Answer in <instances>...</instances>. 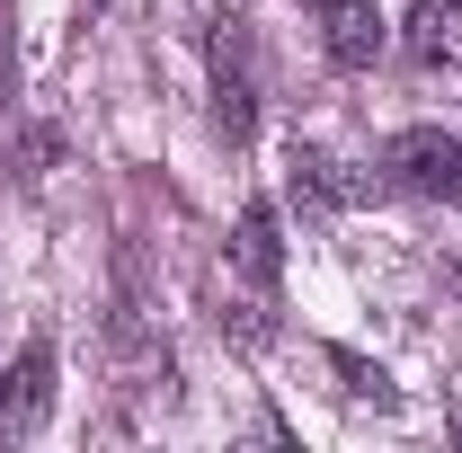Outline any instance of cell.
I'll list each match as a JSON object with an SVG mask.
<instances>
[{"instance_id": "1", "label": "cell", "mask_w": 462, "mask_h": 453, "mask_svg": "<svg viewBox=\"0 0 462 453\" xmlns=\"http://www.w3.org/2000/svg\"><path fill=\"white\" fill-rule=\"evenodd\" d=\"M383 178L409 187V196L454 205L462 196V134H445V125H401V134L383 143Z\"/></svg>"}, {"instance_id": "2", "label": "cell", "mask_w": 462, "mask_h": 453, "mask_svg": "<svg viewBox=\"0 0 462 453\" xmlns=\"http://www.w3.org/2000/svg\"><path fill=\"white\" fill-rule=\"evenodd\" d=\"M45 409H54V347L27 338V347H18V365L0 374V445L36 436V427H45Z\"/></svg>"}, {"instance_id": "3", "label": "cell", "mask_w": 462, "mask_h": 453, "mask_svg": "<svg viewBox=\"0 0 462 453\" xmlns=\"http://www.w3.org/2000/svg\"><path fill=\"white\" fill-rule=\"evenodd\" d=\"M401 54L418 71H462V0H418L401 27Z\"/></svg>"}, {"instance_id": "4", "label": "cell", "mask_w": 462, "mask_h": 453, "mask_svg": "<svg viewBox=\"0 0 462 453\" xmlns=\"http://www.w3.org/2000/svg\"><path fill=\"white\" fill-rule=\"evenodd\" d=\"M320 45H329L338 71H365L383 54V9L374 0H320Z\"/></svg>"}, {"instance_id": "5", "label": "cell", "mask_w": 462, "mask_h": 453, "mask_svg": "<svg viewBox=\"0 0 462 453\" xmlns=\"http://www.w3.org/2000/svg\"><path fill=\"white\" fill-rule=\"evenodd\" d=\"M214 125H223L231 143H249V125H258V98H249V54H240V36H214Z\"/></svg>"}, {"instance_id": "6", "label": "cell", "mask_w": 462, "mask_h": 453, "mask_svg": "<svg viewBox=\"0 0 462 453\" xmlns=\"http://www.w3.org/2000/svg\"><path fill=\"white\" fill-rule=\"evenodd\" d=\"M231 258H240V276H249V284H276V276H285V240H276V205H267V196H249V205H240Z\"/></svg>"}, {"instance_id": "7", "label": "cell", "mask_w": 462, "mask_h": 453, "mask_svg": "<svg viewBox=\"0 0 462 453\" xmlns=\"http://www.w3.org/2000/svg\"><path fill=\"white\" fill-rule=\"evenodd\" d=\"M329 365L346 374V400H374V409H392V374H383V365H356V356H329Z\"/></svg>"}, {"instance_id": "8", "label": "cell", "mask_w": 462, "mask_h": 453, "mask_svg": "<svg viewBox=\"0 0 462 453\" xmlns=\"http://www.w3.org/2000/svg\"><path fill=\"white\" fill-rule=\"evenodd\" d=\"M454 436H462V392H454Z\"/></svg>"}, {"instance_id": "9", "label": "cell", "mask_w": 462, "mask_h": 453, "mask_svg": "<svg viewBox=\"0 0 462 453\" xmlns=\"http://www.w3.org/2000/svg\"><path fill=\"white\" fill-rule=\"evenodd\" d=\"M89 9H98V0H89Z\"/></svg>"}]
</instances>
